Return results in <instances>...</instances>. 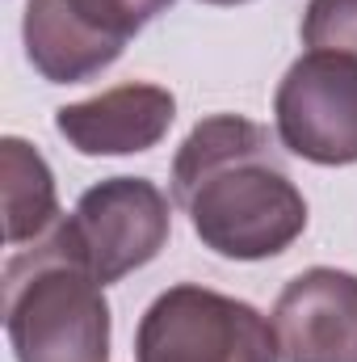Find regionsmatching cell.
<instances>
[{
  "label": "cell",
  "mask_w": 357,
  "mask_h": 362,
  "mask_svg": "<svg viewBox=\"0 0 357 362\" xmlns=\"http://www.w3.org/2000/svg\"><path fill=\"white\" fill-rule=\"evenodd\" d=\"M173 202L202 249L265 262L307 232V198L282 169L273 135L240 114L202 118L173 156Z\"/></svg>",
  "instance_id": "cell-1"
},
{
  "label": "cell",
  "mask_w": 357,
  "mask_h": 362,
  "mask_svg": "<svg viewBox=\"0 0 357 362\" xmlns=\"http://www.w3.org/2000/svg\"><path fill=\"white\" fill-rule=\"evenodd\" d=\"M4 333L17 362H109V299L55 223L4 266Z\"/></svg>",
  "instance_id": "cell-2"
},
{
  "label": "cell",
  "mask_w": 357,
  "mask_h": 362,
  "mask_svg": "<svg viewBox=\"0 0 357 362\" xmlns=\"http://www.w3.org/2000/svg\"><path fill=\"white\" fill-rule=\"evenodd\" d=\"M135 362H282L265 316L223 291L177 282L160 291L139 329Z\"/></svg>",
  "instance_id": "cell-3"
},
{
  "label": "cell",
  "mask_w": 357,
  "mask_h": 362,
  "mask_svg": "<svg viewBox=\"0 0 357 362\" xmlns=\"http://www.w3.org/2000/svg\"><path fill=\"white\" fill-rule=\"evenodd\" d=\"M59 228L92 278L109 286L156 262L169 245V194L147 177H105L80 194L76 211L59 219Z\"/></svg>",
  "instance_id": "cell-4"
},
{
  "label": "cell",
  "mask_w": 357,
  "mask_h": 362,
  "mask_svg": "<svg viewBox=\"0 0 357 362\" xmlns=\"http://www.w3.org/2000/svg\"><path fill=\"white\" fill-rule=\"evenodd\" d=\"M273 127L290 156L324 169L357 165V64L307 51L273 93Z\"/></svg>",
  "instance_id": "cell-5"
},
{
  "label": "cell",
  "mask_w": 357,
  "mask_h": 362,
  "mask_svg": "<svg viewBox=\"0 0 357 362\" xmlns=\"http://www.w3.org/2000/svg\"><path fill=\"white\" fill-rule=\"evenodd\" d=\"M269 325L282 362H357V274L337 266L294 274Z\"/></svg>",
  "instance_id": "cell-6"
},
{
  "label": "cell",
  "mask_w": 357,
  "mask_h": 362,
  "mask_svg": "<svg viewBox=\"0 0 357 362\" xmlns=\"http://www.w3.org/2000/svg\"><path fill=\"white\" fill-rule=\"evenodd\" d=\"M177 118V97L164 85L131 81L55 110V131L80 156H135L152 152Z\"/></svg>",
  "instance_id": "cell-7"
},
{
  "label": "cell",
  "mask_w": 357,
  "mask_h": 362,
  "mask_svg": "<svg viewBox=\"0 0 357 362\" xmlns=\"http://www.w3.org/2000/svg\"><path fill=\"white\" fill-rule=\"evenodd\" d=\"M21 42L47 85H85L126 51V38L97 21L80 0H30Z\"/></svg>",
  "instance_id": "cell-8"
},
{
  "label": "cell",
  "mask_w": 357,
  "mask_h": 362,
  "mask_svg": "<svg viewBox=\"0 0 357 362\" xmlns=\"http://www.w3.org/2000/svg\"><path fill=\"white\" fill-rule=\"evenodd\" d=\"M0 198H4V245L8 249L42 240L63 219L51 165L21 135L0 139Z\"/></svg>",
  "instance_id": "cell-9"
},
{
  "label": "cell",
  "mask_w": 357,
  "mask_h": 362,
  "mask_svg": "<svg viewBox=\"0 0 357 362\" xmlns=\"http://www.w3.org/2000/svg\"><path fill=\"white\" fill-rule=\"evenodd\" d=\"M298 34L307 51L341 55L357 64V0H307Z\"/></svg>",
  "instance_id": "cell-10"
},
{
  "label": "cell",
  "mask_w": 357,
  "mask_h": 362,
  "mask_svg": "<svg viewBox=\"0 0 357 362\" xmlns=\"http://www.w3.org/2000/svg\"><path fill=\"white\" fill-rule=\"evenodd\" d=\"M85 8H89L97 21H105L114 34H122L126 42L152 21V17H160L173 0H80Z\"/></svg>",
  "instance_id": "cell-11"
},
{
  "label": "cell",
  "mask_w": 357,
  "mask_h": 362,
  "mask_svg": "<svg viewBox=\"0 0 357 362\" xmlns=\"http://www.w3.org/2000/svg\"><path fill=\"white\" fill-rule=\"evenodd\" d=\"M202 4H248V0H202Z\"/></svg>",
  "instance_id": "cell-12"
}]
</instances>
